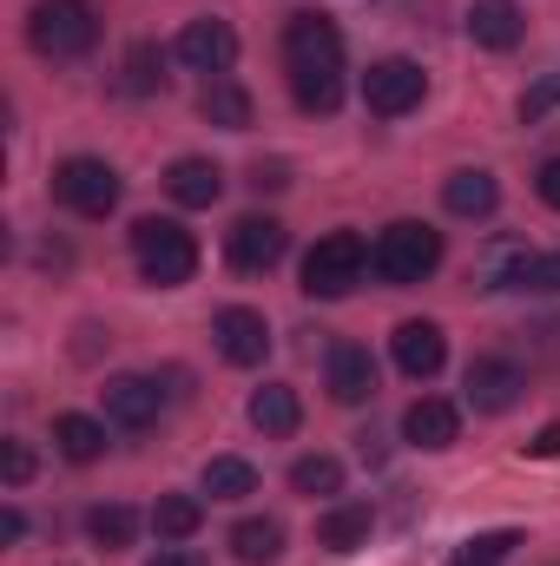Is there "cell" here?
I'll list each match as a JSON object with an SVG mask.
<instances>
[{"mask_svg": "<svg viewBox=\"0 0 560 566\" xmlns=\"http://www.w3.org/2000/svg\"><path fill=\"white\" fill-rule=\"evenodd\" d=\"M283 80L303 113H336L343 106V33L323 13H290L283 20Z\"/></svg>", "mask_w": 560, "mask_h": 566, "instance_id": "6da1fadb", "label": "cell"}, {"mask_svg": "<svg viewBox=\"0 0 560 566\" xmlns=\"http://www.w3.org/2000/svg\"><path fill=\"white\" fill-rule=\"evenodd\" d=\"M27 40L40 60H86L100 46V7L93 0H33Z\"/></svg>", "mask_w": 560, "mask_h": 566, "instance_id": "7a4b0ae2", "label": "cell"}, {"mask_svg": "<svg viewBox=\"0 0 560 566\" xmlns=\"http://www.w3.org/2000/svg\"><path fill=\"white\" fill-rule=\"evenodd\" d=\"M435 264H442V231L435 224H416V218L383 224V238L370 244V271L383 283H396V290L435 277Z\"/></svg>", "mask_w": 560, "mask_h": 566, "instance_id": "3957f363", "label": "cell"}, {"mask_svg": "<svg viewBox=\"0 0 560 566\" xmlns=\"http://www.w3.org/2000/svg\"><path fill=\"white\" fill-rule=\"evenodd\" d=\"M133 258H139V277L152 290H178L198 271V238L172 218H139L133 224Z\"/></svg>", "mask_w": 560, "mask_h": 566, "instance_id": "277c9868", "label": "cell"}, {"mask_svg": "<svg viewBox=\"0 0 560 566\" xmlns=\"http://www.w3.org/2000/svg\"><path fill=\"white\" fill-rule=\"evenodd\" d=\"M370 271V244L356 238V231H330V238H317L310 244V258H303V290L310 296H350L356 283Z\"/></svg>", "mask_w": 560, "mask_h": 566, "instance_id": "5b68a950", "label": "cell"}, {"mask_svg": "<svg viewBox=\"0 0 560 566\" xmlns=\"http://www.w3.org/2000/svg\"><path fill=\"white\" fill-rule=\"evenodd\" d=\"M53 198L73 211V218H106L113 205H120V171L106 165V158H60V171H53Z\"/></svg>", "mask_w": 560, "mask_h": 566, "instance_id": "8992f818", "label": "cell"}, {"mask_svg": "<svg viewBox=\"0 0 560 566\" xmlns=\"http://www.w3.org/2000/svg\"><path fill=\"white\" fill-rule=\"evenodd\" d=\"M422 93H428V73H422L416 60H403V53L370 60V73H363V106H370L376 119H403V113H416Z\"/></svg>", "mask_w": 560, "mask_h": 566, "instance_id": "52a82bcc", "label": "cell"}, {"mask_svg": "<svg viewBox=\"0 0 560 566\" xmlns=\"http://www.w3.org/2000/svg\"><path fill=\"white\" fill-rule=\"evenodd\" d=\"M211 343H218V356H225L231 369H258V363L271 356V323H265V310H251V303H225V310L211 316Z\"/></svg>", "mask_w": 560, "mask_h": 566, "instance_id": "ba28073f", "label": "cell"}, {"mask_svg": "<svg viewBox=\"0 0 560 566\" xmlns=\"http://www.w3.org/2000/svg\"><path fill=\"white\" fill-rule=\"evenodd\" d=\"M172 53H178V66L218 80V73H231V60H238V27L218 20V13H198V20H185V33H178Z\"/></svg>", "mask_w": 560, "mask_h": 566, "instance_id": "9c48e42d", "label": "cell"}, {"mask_svg": "<svg viewBox=\"0 0 560 566\" xmlns=\"http://www.w3.org/2000/svg\"><path fill=\"white\" fill-rule=\"evenodd\" d=\"M283 251H290V231H283L278 218H238V224L225 231V258H231V271H245V277L278 271Z\"/></svg>", "mask_w": 560, "mask_h": 566, "instance_id": "30bf717a", "label": "cell"}, {"mask_svg": "<svg viewBox=\"0 0 560 566\" xmlns=\"http://www.w3.org/2000/svg\"><path fill=\"white\" fill-rule=\"evenodd\" d=\"M462 389H468V409H475V416H508V409L528 396V376H521L508 356H475L468 376H462Z\"/></svg>", "mask_w": 560, "mask_h": 566, "instance_id": "8fae6325", "label": "cell"}, {"mask_svg": "<svg viewBox=\"0 0 560 566\" xmlns=\"http://www.w3.org/2000/svg\"><path fill=\"white\" fill-rule=\"evenodd\" d=\"M390 349H396V369H403L409 382H428V376H442V363H448V336H442V323H428V316H409V323H396Z\"/></svg>", "mask_w": 560, "mask_h": 566, "instance_id": "7c38bea8", "label": "cell"}, {"mask_svg": "<svg viewBox=\"0 0 560 566\" xmlns=\"http://www.w3.org/2000/svg\"><path fill=\"white\" fill-rule=\"evenodd\" d=\"M323 382H330V396H336L343 409H356V402H370V396H376V356H370L363 343H330Z\"/></svg>", "mask_w": 560, "mask_h": 566, "instance_id": "4fadbf2b", "label": "cell"}, {"mask_svg": "<svg viewBox=\"0 0 560 566\" xmlns=\"http://www.w3.org/2000/svg\"><path fill=\"white\" fill-rule=\"evenodd\" d=\"M521 33H528V13H521L515 0H475V7H468V40H475L481 53H515Z\"/></svg>", "mask_w": 560, "mask_h": 566, "instance_id": "5bb4252c", "label": "cell"}, {"mask_svg": "<svg viewBox=\"0 0 560 566\" xmlns=\"http://www.w3.org/2000/svg\"><path fill=\"white\" fill-rule=\"evenodd\" d=\"M100 402H106V422H120V428H152L158 409H165V396H158L152 376H113L100 389Z\"/></svg>", "mask_w": 560, "mask_h": 566, "instance_id": "9a60e30c", "label": "cell"}, {"mask_svg": "<svg viewBox=\"0 0 560 566\" xmlns=\"http://www.w3.org/2000/svg\"><path fill=\"white\" fill-rule=\"evenodd\" d=\"M165 191H172V205H185V211H211V205L225 198V171H218L211 158H172Z\"/></svg>", "mask_w": 560, "mask_h": 566, "instance_id": "2e32d148", "label": "cell"}, {"mask_svg": "<svg viewBox=\"0 0 560 566\" xmlns=\"http://www.w3.org/2000/svg\"><path fill=\"white\" fill-rule=\"evenodd\" d=\"M403 434H409V448H455V434H462V409L455 402H442V396H422L409 402V416H403Z\"/></svg>", "mask_w": 560, "mask_h": 566, "instance_id": "e0dca14e", "label": "cell"}, {"mask_svg": "<svg viewBox=\"0 0 560 566\" xmlns=\"http://www.w3.org/2000/svg\"><path fill=\"white\" fill-rule=\"evenodd\" d=\"M442 205H448L455 218H488V211L501 205V185H495V171L462 165V171H448V178H442Z\"/></svg>", "mask_w": 560, "mask_h": 566, "instance_id": "ac0fdd59", "label": "cell"}, {"mask_svg": "<svg viewBox=\"0 0 560 566\" xmlns=\"http://www.w3.org/2000/svg\"><path fill=\"white\" fill-rule=\"evenodd\" d=\"M278 554H283V521L251 514V521L231 527V560L238 566H278Z\"/></svg>", "mask_w": 560, "mask_h": 566, "instance_id": "d6986e66", "label": "cell"}, {"mask_svg": "<svg viewBox=\"0 0 560 566\" xmlns=\"http://www.w3.org/2000/svg\"><path fill=\"white\" fill-rule=\"evenodd\" d=\"M198 113H205L218 133H245V126H251V93H245L238 80H225V73H218V80H205Z\"/></svg>", "mask_w": 560, "mask_h": 566, "instance_id": "ffe728a7", "label": "cell"}, {"mask_svg": "<svg viewBox=\"0 0 560 566\" xmlns=\"http://www.w3.org/2000/svg\"><path fill=\"white\" fill-rule=\"evenodd\" d=\"M363 541H370V501H336L317 521V547H330V554H356Z\"/></svg>", "mask_w": 560, "mask_h": 566, "instance_id": "44dd1931", "label": "cell"}, {"mask_svg": "<svg viewBox=\"0 0 560 566\" xmlns=\"http://www.w3.org/2000/svg\"><path fill=\"white\" fill-rule=\"evenodd\" d=\"M198 527H205V501H191V494H158V507H152L158 547H185Z\"/></svg>", "mask_w": 560, "mask_h": 566, "instance_id": "7402d4cb", "label": "cell"}, {"mask_svg": "<svg viewBox=\"0 0 560 566\" xmlns=\"http://www.w3.org/2000/svg\"><path fill=\"white\" fill-rule=\"evenodd\" d=\"M251 428H265V434H297V428H303V402H297V389H283V382L251 389Z\"/></svg>", "mask_w": 560, "mask_h": 566, "instance_id": "603a6c76", "label": "cell"}, {"mask_svg": "<svg viewBox=\"0 0 560 566\" xmlns=\"http://www.w3.org/2000/svg\"><path fill=\"white\" fill-rule=\"evenodd\" d=\"M53 448L86 468V461L106 454V422H100V416H53Z\"/></svg>", "mask_w": 560, "mask_h": 566, "instance_id": "cb8c5ba5", "label": "cell"}, {"mask_svg": "<svg viewBox=\"0 0 560 566\" xmlns=\"http://www.w3.org/2000/svg\"><path fill=\"white\" fill-rule=\"evenodd\" d=\"M205 494L211 501H245V494H258V468L245 454H211L205 461Z\"/></svg>", "mask_w": 560, "mask_h": 566, "instance_id": "d4e9b609", "label": "cell"}, {"mask_svg": "<svg viewBox=\"0 0 560 566\" xmlns=\"http://www.w3.org/2000/svg\"><path fill=\"white\" fill-rule=\"evenodd\" d=\"M133 534H139V514H133V507H120V501H100V507L86 514V541H93L100 554L133 547Z\"/></svg>", "mask_w": 560, "mask_h": 566, "instance_id": "484cf974", "label": "cell"}, {"mask_svg": "<svg viewBox=\"0 0 560 566\" xmlns=\"http://www.w3.org/2000/svg\"><path fill=\"white\" fill-rule=\"evenodd\" d=\"M290 488L310 494V501L317 494L330 501V494H343V461L336 454H303V461H290Z\"/></svg>", "mask_w": 560, "mask_h": 566, "instance_id": "4316f807", "label": "cell"}, {"mask_svg": "<svg viewBox=\"0 0 560 566\" xmlns=\"http://www.w3.org/2000/svg\"><path fill=\"white\" fill-rule=\"evenodd\" d=\"M133 99H145V93H165V53L152 46V40H139L133 53H126V80H120Z\"/></svg>", "mask_w": 560, "mask_h": 566, "instance_id": "83f0119b", "label": "cell"}, {"mask_svg": "<svg viewBox=\"0 0 560 566\" xmlns=\"http://www.w3.org/2000/svg\"><path fill=\"white\" fill-rule=\"evenodd\" d=\"M521 547V534L515 527H495V534H475V541H462V554L455 566H508V554Z\"/></svg>", "mask_w": 560, "mask_h": 566, "instance_id": "f1b7e54d", "label": "cell"}, {"mask_svg": "<svg viewBox=\"0 0 560 566\" xmlns=\"http://www.w3.org/2000/svg\"><path fill=\"white\" fill-rule=\"evenodd\" d=\"M554 106H560V66H554V73H541V80L521 93V119H528V126H541Z\"/></svg>", "mask_w": 560, "mask_h": 566, "instance_id": "f546056e", "label": "cell"}, {"mask_svg": "<svg viewBox=\"0 0 560 566\" xmlns=\"http://www.w3.org/2000/svg\"><path fill=\"white\" fill-rule=\"evenodd\" d=\"M515 290H560V251H528L521 258V271H515Z\"/></svg>", "mask_w": 560, "mask_h": 566, "instance_id": "4dcf8cb0", "label": "cell"}, {"mask_svg": "<svg viewBox=\"0 0 560 566\" xmlns=\"http://www.w3.org/2000/svg\"><path fill=\"white\" fill-rule=\"evenodd\" d=\"M0 474H7V488H27L33 481V448L27 441H7L0 448Z\"/></svg>", "mask_w": 560, "mask_h": 566, "instance_id": "1f68e13d", "label": "cell"}, {"mask_svg": "<svg viewBox=\"0 0 560 566\" xmlns=\"http://www.w3.org/2000/svg\"><path fill=\"white\" fill-rule=\"evenodd\" d=\"M535 191H541V205H548V211H560V151H554V158H541Z\"/></svg>", "mask_w": 560, "mask_h": 566, "instance_id": "d6a6232c", "label": "cell"}, {"mask_svg": "<svg viewBox=\"0 0 560 566\" xmlns=\"http://www.w3.org/2000/svg\"><path fill=\"white\" fill-rule=\"evenodd\" d=\"M283 185H290V165H283V158H271V165L258 158V165H251V191H283Z\"/></svg>", "mask_w": 560, "mask_h": 566, "instance_id": "836d02e7", "label": "cell"}, {"mask_svg": "<svg viewBox=\"0 0 560 566\" xmlns=\"http://www.w3.org/2000/svg\"><path fill=\"white\" fill-rule=\"evenodd\" d=\"M528 454H535V461H548V454H560V422H548V428H541V434L528 441Z\"/></svg>", "mask_w": 560, "mask_h": 566, "instance_id": "e575fe53", "label": "cell"}, {"mask_svg": "<svg viewBox=\"0 0 560 566\" xmlns=\"http://www.w3.org/2000/svg\"><path fill=\"white\" fill-rule=\"evenodd\" d=\"M27 534V514L20 507H0V541H20Z\"/></svg>", "mask_w": 560, "mask_h": 566, "instance_id": "d590c367", "label": "cell"}, {"mask_svg": "<svg viewBox=\"0 0 560 566\" xmlns=\"http://www.w3.org/2000/svg\"><path fill=\"white\" fill-rule=\"evenodd\" d=\"M152 566H205V560H198L191 547H158V560H152Z\"/></svg>", "mask_w": 560, "mask_h": 566, "instance_id": "8d00e7d4", "label": "cell"}]
</instances>
